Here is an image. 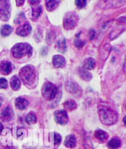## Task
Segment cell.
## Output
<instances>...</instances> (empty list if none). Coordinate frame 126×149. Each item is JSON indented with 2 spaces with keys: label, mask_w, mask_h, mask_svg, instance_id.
<instances>
[{
  "label": "cell",
  "mask_w": 126,
  "mask_h": 149,
  "mask_svg": "<svg viewBox=\"0 0 126 149\" xmlns=\"http://www.w3.org/2000/svg\"><path fill=\"white\" fill-rule=\"evenodd\" d=\"M0 18L3 21H8L10 17L11 6L8 1H0Z\"/></svg>",
  "instance_id": "6"
},
{
  "label": "cell",
  "mask_w": 126,
  "mask_h": 149,
  "mask_svg": "<svg viewBox=\"0 0 126 149\" xmlns=\"http://www.w3.org/2000/svg\"><path fill=\"white\" fill-rule=\"evenodd\" d=\"M125 117L124 118V125H125Z\"/></svg>",
  "instance_id": "38"
},
{
  "label": "cell",
  "mask_w": 126,
  "mask_h": 149,
  "mask_svg": "<svg viewBox=\"0 0 126 149\" xmlns=\"http://www.w3.org/2000/svg\"><path fill=\"white\" fill-rule=\"evenodd\" d=\"M64 107L65 111H72L77 108L76 102L73 100H68L64 103Z\"/></svg>",
  "instance_id": "18"
},
{
  "label": "cell",
  "mask_w": 126,
  "mask_h": 149,
  "mask_svg": "<svg viewBox=\"0 0 126 149\" xmlns=\"http://www.w3.org/2000/svg\"><path fill=\"white\" fill-rule=\"evenodd\" d=\"M32 31V26L28 24V23H25V24L22 25L19 27L17 28L16 30V34L18 35L25 37L28 35H29Z\"/></svg>",
  "instance_id": "9"
},
{
  "label": "cell",
  "mask_w": 126,
  "mask_h": 149,
  "mask_svg": "<svg viewBox=\"0 0 126 149\" xmlns=\"http://www.w3.org/2000/svg\"><path fill=\"white\" fill-rule=\"evenodd\" d=\"M19 76L25 85L32 86L37 77L36 69L32 65H27L20 70Z\"/></svg>",
  "instance_id": "2"
},
{
  "label": "cell",
  "mask_w": 126,
  "mask_h": 149,
  "mask_svg": "<svg viewBox=\"0 0 126 149\" xmlns=\"http://www.w3.org/2000/svg\"><path fill=\"white\" fill-rule=\"evenodd\" d=\"M16 3H17V5H18V6H20L24 4V1H17Z\"/></svg>",
  "instance_id": "33"
},
{
  "label": "cell",
  "mask_w": 126,
  "mask_h": 149,
  "mask_svg": "<svg viewBox=\"0 0 126 149\" xmlns=\"http://www.w3.org/2000/svg\"><path fill=\"white\" fill-rule=\"evenodd\" d=\"M55 36L54 34V33L53 32H49L47 33V41L49 42V43H51L54 41Z\"/></svg>",
  "instance_id": "29"
},
{
  "label": "cell",
  "mask_w": 126,
  "mask_h": 149,
  "mask_svg": "<svg viewBox=\"0 0 126 149\" xmlns=\"http://www.w3.org/2000/svg\"><path fill=\"white\" fill-rule=\"evenodd\" d=\"M95 136L96 138L100 142H104L108 138V134L106 132L102 130H97L95 132Z\"/></svg>",
  "instance_id": "16"
},
{
  "label": "cell",
  "mask_w": 126,
  "mask_h": 149,
  "mask_svg": "<svg viewBox=\"0 0 126 149\" xmlns=\"http://www.w3.org/2000/svg\"><path fill=\"white\" fill-rule=\"evenodd\" d=\"M4 149H17L15 147H12V146H7Z\"/></svg>",
  "instance_id": "36"
},
{
  "label": "cell",
  "mask_w": 126,
  "mask_h": 149,
  "mask_svg": "<svg viewBox=\"0 0 126 149\" xmlns=\"http://www.w3.org/2000/svg\"><path fill=\"white\" fill-rule=\"evenodd\" d=\"M54 118L57 123L62 125H65L68 122V116L65 110L56 111L54 112Z\"/></svg>",
  "instance_id": "7"
},
{
  "label": "cell",
  "mask_w": 126,
  "mask_h": 149,
  "mask_svg": "<svg viewBox=\"0 0 126 149\" xmlns=\"http://www.w3.org/2000/svg\"><path fill=\"white\" fill-rule=\"evenodd\" d=\"M15 104L16 107L19 109L24 110L28 106V104H29V102H28V101L26 99L21 98V97H19V98H16Z\"/></svg>",
  "instance_id": "13"
},
{
  "label": "cell",
  "mask_w": 126,
  "mask_h": 149,
  "mask_svg": "<svg viewBox=\"0 0 126 149\" xmlns=\"http://www.w3.org/2000/svg\"><path fill=\"white\" fill-rule=\"evenodd\" d=\"M64 145L65 147L70 148L75 147L76 145V139L75 136L72 134L67 136L64 142Z\"/></svg>",
  "instance_id": "14"
},
{
  "label": "cell",
  "mask_w": 126,
  "mask_h": 149,
  "mask_svg": "<svg viewBox=\"0 0 126 149\" xmlns=\"http://www.w3.org/2000/svg\"><path fill=\"white\" fill-rule=\"evenodd\" d=\"M8 87V83L7 80L4 78H0V88L5 89Z\"/></svg>",
  "instance_id": "27"
},
{
  "label": "cell",
  "mask_w": 126,
  "mask_h": 149,
  "mask_svg": "<svg viewBox=\"0 0 126 149\" xmlns=\"http://www.w3.org/2000/svg\"><path fill=\"white\" fill-rule=\"evenodd\" d=\"M108 147L110 149H118L121 146V141L118 137H114L108 142Z\"/></svg>",
  "instance_id": "15"
},
{
  "label": "cell",
  "mask_w": 126,
  "mask_h": 149,
  "mask_svg": "<svg viewBox=\"0 0 126 149\" xmlns=\"http://www.w3.org/2000/svg\"><path fill=\"white\" fill-rule=\"evenodd\" d=\"M52 63L55 68H64L66 65V60L64 57L62 55H56L53 57Z\"/></svg>",
  "instance_id": "12"
},
{
  "label": "cell",
  "mask_w": 126,
  "mask_h": 149,
  "mask_svg": "<svg viewBox=\"0 0 126 149\" xmlns=\"http://www.w3.org/2000/svg\"><path fill=\"white\" fill-rule=\"evenodd\" d=\"M58 92L57 87L50 82H46L42 87L41 93L43 98L48 101L54 100Z\"/></svg>",
  "instance_id": "4"
},
{
  "label": "cell",
  "mask_w": 126,
  "mask_h": 149,
  "mask_svg": "<svg viewBox=\"0 0 126 149\" xmlns=\"http://www.w3.org/2000/svg\"><path fill=\"white\" fill-rule=\"evenodd\" d=\"M25 120L27 123L28 124H34L36 123L37 118L36 116V114L33 112H29L27 115Z\"/></svg>",
  "instance_id": "24"
},
{
  "label": "cell",
  "mask_w": 126,
  "mask_h": 149,
  "mask_svg": "<svg viewBox=\"0 0 126 149\" xmlns=\"http://www.w3.org/2000/svg\"><path fill=\"white\" fill-rule=\"evenodd\" d=\"M10 85L12 89L14 91L19 90L20 88L21 82L19 77L16 76H14L12 78L10 79Z\"/></svg>",
  "instance_id": "17"
},
{
  "label": "cell",
  "mask_w": 126,
  "mask_h": 149,
  "mask_svg": "<svg viewBox=\"0 0 126 149\" xmlns=\"http://www.w3.org/2000/svg\"><path fill=\"white\" fill-rule=\"evenodd\" d=\"M59 1H46V6L47 10L49 11H52L55 10L59 4Z\"/></svg>",
  "instance_id": "23"
},
{
  "label": "cell",
  "mask_w": 126,
  "mask_h": 149,
  "mask_svg": "<svg viewBox=\"0 0 126 149\" xmlns=\"http://www.w3.org/2000/svg\"><path fill=\"white\" fill-rule=\"evenodd\" d=\"M76 4L79 9H83L86 6L87 1H84V0H82V1H76Z\"/></svg>",
  "instance_id": "30"
},
{
  "label": "cell",
  "mask_w": 126,
  "mask_h": 149,
  "mask_svg": "<svg viewBox=\"0 0 126 149\" xmlns=\"http://www.w3.org/2000/svg\"><path fill=\"white\" fill-rule=\"evenodd\" d=\"M14 112L10 106L6 107L0 113V118L4 122H8L13 118Z\"/></svg>",
  "instance_id": "10"
},
{
  "label": "cell",
  "mask_w": 126,
  "mask_h": 149,
  "mask_svg": "<svg viewBox=\"0 0 126 149\" xmlns=\"http://www.w3.org/2000/svg\"><path fill=\"white\" fill-rule=\"evenodd\" d=\"M96 63L94 59L92 58H87L84 62V69L85 70H92L95 68Z\"/></svg>",
  "instance_id": "21"
},
{
  "label": "cell",
  "mask_w": 126,
  "mask_h": 149,
  "mask_svg": "<svg viewBox=\"0 0 126 149\" xmlns=\"http://www.w3.org/2000/svg\"><path fill=\"white\" fill-rule=\"evenodd\" d=\"M62 141V137L59 133L54 134V143L55 145H59Z\"/></svg>",
  "instance_id": "31"
},
{
  "label": "cell",
  "mask_w": 126,
  "mask_h": 149,
  "mask_svg": "<svg viewBox=\"0 0 126 149\" xmlns=\"http://www.w3.org/2000/svg\"><path fill=\"white\" fill-rule=\"evenodd\" d=\"M28 2L31 3H30V4H31L35 5V4H38V3L40 2V1H28Z\"/></svg>",
  "instance_id": "34"
},
{
  "label": "cell",
  "mask_w": 126,
  "mask_h": 149,
  "mask_svg": "<svg viewBox=\"0 0 126 149\" xmlns=\"http://www.w3.org/2000/svg\"><path fill=\"white\" fill-rule=\"evenodd\" d=\"M99 116L101 122L105 125H111L118 121L117 112L111 108L106 106H99L98 108Z\"/></svg>",
  "instance_id": "1"
},
{
  "label": "cell",
  "mask_w": 126,
  "mask_h": 149,
  "mask_svg": "<svg viewBox=\"0 0 126 149\" xmlns=\"http://www.w3.org/2000/svg\"><path fill=\"white\" fill-rule=\"evenodd\" d=\"M78 15L74 12L68 13L64 19V27L65 30H72L78 24Z\"/></svg>",
  "instance_id": "5"
},
{
  "label": "cell",
  "mask_w": 126,
  "mask_h": 149,
  "mask_svg": "<svg viewBox=\"0 0 126 149\" xmlns=\"http://www.w3.org/2000/svg\"><path fill=\"white\" fill-rule=\"evenodd\" d=\"M74 45H75V47H76L78 48H82L84 47V45H85V41H83V40L80 39L79 38H77L74 40Z\"/></svg>",
  "instance_id": "26"
},
{
  "label": "cell",
  "mask_w": 126,
  "mask_h": 149,
  "mask_svg": "<svg viewBox=\"0 0 126 149\" xmlns=\"http://www.w3.org/2000/svg\"><path fill=\"white\" fill-rule=\"evenodd\" d=\"M95 31L93 29H91L89 32V38L90 40L94 39L95 36Z\"/></svg>",
  "instance_id": "32"
},
{
  "label": "cell",
  "mask_w": 126,
  "mask_h": 149,
  "mask_svg": "<svg viewBox=\"0 0 126 149\" xmlns=\"http://www.w3.org/2000/svg\"><path fill=\"white\" fill-rule=\"evenodd\" d=\"M57 49L61 53H65L66 50V43L65 38L60 39L56 44Z\"/></svg>",
  "instance_id": "20"
},
{
  "label": "cell",
  "mask_w": 126,
  "mask_h": 149,
  "mask_svg": "<svg viewBox=\"0 0 126 149\" xmlns=\"http://www.w3.org/2000/svg\"><path fill=\"white\" fill-rule=\"evenodd\" d=\"M3 130V125L1 122H0V134H1Z\"/></svg>",
  "instance_id": "35"
},
{
  "label": "cell",
  "mask_w": 126,
  "mask_h": 149,
  "mask_svg": "<svg viewBox=\"0 0 126 149\" xmlns=\"http://www.w3.org/2000/svg\"><path fill=\"white\" fill-rule=\"evenodd\" d=\"M43 12L42 7L40 6H35L32 8V19L33 20H35L39 18V17L41 15Z\"/></svg>",
  "instance_id": "22"
},
{
  "label": "cell",
  "mask_w": 126,
  "mask_h": 149,
  "mask_svg": "<svg viewBox=\"0 0 126 149\" xmlns=\"http://www.w3.org/2000/svg\"><path fill=\"white\" fill-rule=\"evenodd\" d=\"M65 88L68 92L71 94H78L81 91L78 84L73 81H68L65 83Z\"/></svg>",
  "instance_id": "8"
},
{
  "label": "cell",
  "mask_w": 126,
  "mask_h": 149,
  "mask_svg": "<svg viewBox=\"0 0 126 149\" xmlns=\"http://www.w3.org/2000/svg\"><path fill=\"white\" fill-rule=\"evenodd\" d=\"M79 76L81 77V78L82 79H83L84 81H86V82H89L90 81V80L92 79V74L87 71V70H85V69L82 68V69H80L79 70Z\"/></svg>",
  "instance_id": "19"
},
{
  "label": "cell",
  "mask_w": 126,
  "mask_h": 149,
  "mask_svg": "<svg viewBox=\"0 0 126 149\" xmlns=\"http://www.w3.org/2000/svg\"><path fill=\"white\" fill-rule=\"evenodd\" d=\"M2 102H3V99L0 97V107H1V104H2Z\"/></svg>",
  "instance_id": "37"
},
{
  "label": "cell",
  "mask_w": 126,
  "mask_h": 149,
  "mask_svg": "<svg viewBox=\"0 0 126 149\" xmlns=\"http://www.w3.org/2000/svg\"><path fill=\"white\" fill-rule=\"evenodd\" d=\"M13 31V28L8 25H4L1 28V35L3 36H8Z\"/></svg>",
  "instance_id": "25"
},
{
  "label": "cell",
  "mask_w": 126,
  "mask_h": 149,
  "mask_svg": "<svg viewBox=\"0 0 126 149\" xmlns=\"http://www.w3.org/2000/svg\"><path fill=\"white\" fill-rule=\"evenodd\" d=\"M13 70V65L8 61H3L0 63V72L3 75H8Z\"/></svg>",
  "instance_id": "11"
},
{
  "label": "cell",
  "mask_w": 126,
  "mask_h": 149,
  "mask_svg": "<svg viewBox=\"0 0 126 149\" xmlns=\"http://www.w3.org/2000/svg\"><path fill=\"white\" fill-rule=\"evenodd\" d=\"M25 19V17L24 15V13H22L18 15V17H16L15 19V24H20L22 22H24Z\"/></svg>",
  "instance_id": "28"
},
{
  "label": "cell",
  "mask_w": 126,
  "mask_h": 149,
  "mask_svg": "<svg viewBox=\"0 0 126 149\" xmlns=\"http://www.w3.org/2000/svg\"><path fill=\"white\" fill-rule=\"evenodd\" d=\"M11 53L15 58L20 59L25 56H31L33 54L32 45L28 43H18L11 49Z\"/></svg>",
  "instance_id": "3"
}]
</instances>
